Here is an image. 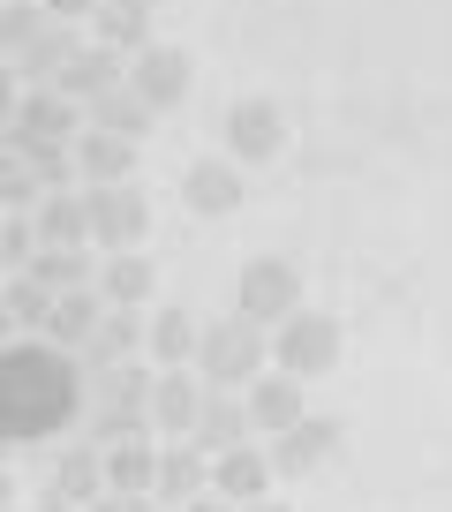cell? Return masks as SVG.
<instances>
[{
  "label": "cell",
  "mask_w": 452,
  "mask_h": 512,
  "mask_svg": "<svg viewBox=\"0 0 452 512\" xmlns=\"http://www.w3.org/2000/svg\"><path fill=\"white\" fill-rule=\"evenodd\" d=\"M38 196H46V181L31 174V159L0 144V211H38Z\"/></svg>",
  "instance_id": "1f68e13d"
},
{
  "label": "cell",
  "mask_w": 452,
  "mask_h": 512,
  "mask_svg": "<svg viewBox=\"0 0 452 512\" xmlns=\"http://www.w3.org/2000/svg\"><path fill=\"white\" fill-rule=\"evenodd\" d=\"M332 452H339V430H332L324 415H302L294 430L272 437V475H317Z\"/></svg>",
  "instance_id": "5bb4252c"
},
{
  "label": "cell",
  "mask_w": 452,
  "mask_h": 512,
  "mask_svg": "<svg viewBox=\"0 0 452 512\" xmlns=\"http://www.w3.org/2000/svg\"><path fill=\"white\" fill-rule=\"evenodd\" d=\"M8 505H16V482H8V467H0V512H8Z\"/></svg>",
  "instance_id": "60d3db41"
},
{
  "label": "cell",
  "mask_w": 452,
  "mask_h": 512,
  "mask_svg": "<svg viewBox=\"0 0 452 512\" xmlns=\"http://www.w3.org/2000/svg\"><path fill=\"white\" fill-rule=\"evenodd\" d=\"M83 113H91V128H113V136H136V144H144V128H151V106L129 91V83H113V91H106V98H91Z\"/></svg>",
  "instance_id": "f1b7e54d"
},
{
  "label": "cell",
  "mask_w": 452,
  "mask_h": 512,
  "mask_svg": "<svg viewBox=\"0 0 452 512\" xmlns=\"http://www.w3.org/2000/svg\"><path fill=\"white\" fill-rule=\"evenodd\" d=\"M272 362L279 369H294V377H324V369L339 362V324L324 317V309H294L287 324L272 332Z\"/></svg>",
  "instance_id": "5b68a950"
},
{
  "label": "cell",
  "mask_w": 452,
  "mask_h": 512,
  "mask_svg": "<svg viewBox=\"0 0 452 512\" xmlns=\"http://www.w3.org/2000/svg\"><path fill=\"white\" fill-rule=\"evenodd\" d=\"M106 324V294L98 287H68L61 302H53V324H46V339L53 347H83V339Z\"/></svg>",
  "instance_id": "d4e9b609"
},
{
  "label": "cell",
  "mask_w": 452,
  "mask_h": 512,
  "mask_svg": "<svg viewBox=\"0 0 452 512\" xmlns=\"http://www.w3.org/2000/svg\"><path fill=\"white\" fill-rule=\"evenodd\" d=\"M53 302H61V294H53L46 279H31V272H16V279H8V309H16V332H23V339H46Z\"/></svg>",
  "instance_id": "4dcf8cb0"
},
{
  "label": "cell",
  "mask_w": 452,
  "mask_h": 512,
  "mask_svg": "<svg viewBox=\"0 0 452 512\" xmlns=\"http://www.w3.org/2000/svg\"><path fill=\"white\" fill-rule=\"evenodd\" d=\"M46 16L53 23H83V16H98V0H46Z\"/></svg>",
  "instance_id": "e575fe53"
},
{
  "label": "cell",
  "mask_w": 452,
  "mask_h": 512,
  "mask_svg": "<svg viewBox=\"0 0 452 512\" xmlns=\"http://www.w3.org/2000/svg\"><path fill=\"white\" fill-rule=\"evenodd\" d=\"M242 512H294V505H279V497H272V490H264V497H249V505H242Z\"/></svg>",
  "instance_id": "ab89813d"
},
{
  "label": "cell",
  "mask_w": 452,
  "mask_h": 512,
  "mask_svg": "<svg viewBox=\"0 0 452 512\" xmlns=\"http://www.w3.org/2000/svg\"><path fill=\"white\" fill-rule=\"evenodd\" d=\"M196 490H211V452L196 445V437H166V445H159V482H151V497L181 512Z\"/></svg>",
  "instance_id": "30bf717a"
},
{
  "label": "cell",
  "mask_w": 452,
  "mask_h": 512,
  "mask_svg": "<svg viewBox=\"0 0 452 512\" xmlns=\"http://www.w3.org/2000/svg\"><path fill=\"white\" fill-rule=\"evenodd\" d=\"M279 144H287V121H279L272 98H242V106L226 113V159L242 166H272Z\"/></svg>",
  "instance_id": "52a82bcc"
},
{
  "label": "cell",
  "mask_w": 452,
  "mask_h": 512,
  "mask_svg": "<svg viewBox=\"0 0 452 512\" xmlns=\"http://www.w3.org/2000/svg\"><path fill=\"white\" fill-rule=\"evenodd\" d=\"M181 204L196 219H226V211H242V159H196L189 181H181Z\"/></svg>",
  "instance_id": "4fadbf2b"
},
{
  "label": "cell",
  "mask_w": 452,
  "mask_h": 512,
  "mask_svg": "<svg viewBox=\"0 0 452 512\" xmlns=\"http://www.w3.org/2000/svg\"><path fill=\"white\" fill-rule=\"evenodd\" d=\"M31 279H46L53 294H68V287H98L91 241H76V249H46V241H38V256H31Z\"/></svg>",
  "instance_id": "4316f807"
},
{
  "label": "cell",
  "mask_w": 452,
  "mask_h": 512,
  "mask_svg": "<svg viewBox=\"0 0 452 512\" xmlns=\"http://www.w3.org/2000/svg\"><path fill=\"white\" fill-rule=\"evenodd\" d=\"M46 490H61L68 505L106 497V452H98V445H68L61 460H53V482H46Z\"/></svg>",
  "instance_id": "cb8c5ba5"
},
{
  "label": "cell",
  "mask_w": 452,
  "mask_h": 512,
  "mask_svg": "<svg viewBox=\"0 0 452 512\" xmlns=\"http://www.w3.org/2000/svg\"><path fill=\"white\" fill-rule=\"evenodd\" d=\"M46 31H53L46 0H0V53H8V61H16V53H31Z\"/></svg>",
  "instance_id": "f546056e"
},
{
  "label": "cell",
  "mask_w": 452,
  "mask_h": 512,
  "mask_svg": "<svg viewBox=\"0 0 452 512\" xmlns=\"http://www.w3.org/2000/svg\"><path fill=\"white\" fill-rule=\"evenodd\" d=\"M264 362H272V332L249 324L242 309L219 317V324H204V339H196V377L226 384V392H249V384L264 377Z\"/></svg>",
  "instance_id": "3957f363"
},
{
  "label": "cell",
  "mask_w": 452,
  "mask_h": 512,
  "mask_svg": "<svg viewBox=\"0 0 452 512\" xmlns=\"http://www.w3.org/2000/svg\"><path fill=\"white\" fill-rule=\"evenodd\" d=\"M249 400L226 392V384H204V407H196V445L204 452H226V445H249Z\"/></svg>",
  "instance_id": "e0dca14e"
},
{
  "label": "cell",
  "mask_w": 452,
  "mask_h": 512,
  "mask_svg": "<svg viewBox=\"0 0 452 512\" xmlns=\"http://www.w3.org/2000/svg\"><path fill=\"white\" fill-rule=\"evenodd\" d=\"M181 512H242V505H234V497H219V490H196Z\"/></svg>",
  "instance_id": "d590c367"
},
{
  "label": "cell",
  "mask_w": 452,
  "mask_h": 512,
  "mask_svg": "<svg viewBox=\"0 0 452 512\" xmlns=\"http://www.w3.org/2000/svg\"><path fill=\"white\" fill-rule=\"evenodd\" d=\"M76 98L61 91V83H31V91L16 98V113H8V128H23V136H46V144H76Z\"/></svg>",
  "instance_id": "8fae6325"
},
{
  "label": "cell",
  "mask_w": 452,
  "mask_h": 512,
  "mask_svg": "<svg viewBox=\"0 0 452 512\" xmlns=\"http://www.w3.org/2000/svg\"><path fill=\"white\" fill-rule=\"evenodd\" d=\"M242 400H249V430H257V437H279V430H294V422L309 415V392H302L294 369H264Z\"/></svg>",
  "instance_id": "9c48e42d"
},
{
  "label": "cell",
  "mask_w": 452,
  "mask_h": 512,
  "mask_svg": "<svg viewBox=\"0 0 452 512\" xmlns=\"http://www.w3.org/2000/svg\"><path fill=\"white\" fill-rule=\"evenodd\" d=\"M8 113H16V98H8V53H0V128H8Z\"/></svg>",
  "instance_id": "74e56055"
},
{
  "label": "cell",
  "mask_w": 452,
  "mask_h": 512,
  "mask_svg": "<svg viewBox=\"0 0 452 512\" xmlns=\"http://www.w3.org/2000/svg\"><path fill=\"white\" fill-rule=\"evenodd\" d=\"M151 369L144 362H113L83 377V407H91V445H113V437L151 430Z\"/></svg>",
  "instance_id": "7a4b0ae2"
},
{
  "label": "cell",
  "mask_w": 452,
  "mask_h": 512,
  "mask_svg": "<svg viewBox=\"0 0 452 512\" xmlns=\"http://www.w3.org/2000/svg\"><path fill=\"white\" fill-rule=\"evenodd\" d=\"M106 452V490H129V497H151V482H159V445H151V430L136 437H113Z\"/></svg>",
  "instance_id": "ac0fdd59"
},
{
  "label": "cell",
  "mask_w": 452,
  "mask_h": 512,
  "mask_svg": "<svg viewBox=\"0 0 452 512\" xmlns=\"http://www.w3.org/2000/svg\"><path fill=\"white\" fill-rule=\"evenodd\" d=\"M83 512H159V497H129V490H106V497H91Z\"/></svg>",
  "instance_id": "836d02e7"
},
{
  "label": "cell",
  "mask_w": 452,
  "mask_h": 512,
  "mask_svg": "<svg viewBox=\"0 0 452 512\" xmlns=\"http://www.w3.org/2000/svg\"><path fill=\"white\" fill-rule=\"evenodd\" d=\"M129 91L144 98L151 113L181 106V98H189V53H181V46H144V53H129Z\"/></svg>",
  "instance_id": "ba28073f"
},
{
  "label": "cell",
  "mask_w": 452,
  "mask_h": 512,
  "mask_svg": "<svg viewBox=\"0 0 452 512\" xmlns=\"http://www.w3.org/2000/svg\"><path fill=\"white\" fill-rule=\"evenodd\" d=\"M113 83H129V53H113V46H76V61L61 68V91L76 98V106L106 98Z\"/></svg>",
  "instance_id": "d6986e66"
},
{
  "label": "cell",
  "mask_w": 452,
  "mask_h": 512,
  "mask_svg": "<svg viewBox=\"0 0 452 512\" xmlns=\"http://www.w3.org/2000/svg\"><path fill=\"white\" fill-rule=\"evenodd\" d=\"M38 512H83V505H68L61 490H46V497H38Z\"/></svg>",
  "instance_id": "f35d334b"
},
{
  "label": "cell",
  "mask_w": 452,
  "mask_h": 512,
  "mask_svg": "<svg viewBox=\"0 0 452 512\" xmlns=\"http://www.w3.org/2000/svg\"><path fill=\"white\" fill-rule=\"evenodd\" d=\"M8 339H23V332H16V309H8V287H0V347Z\"/></svg>",
  "instance_id": "8d00e7d4"
},
{
  "label": "cell",
  "mask_w": 452,
  "mask_h": 512,
  "mask_svg": "<svg viewBox=\"0 0 452 512\" xmlns=\"http://www.w3.org/2000/svg\"><path fill=\"white\" fill-rule=\"evenodd\" d=\"M31 226H38L46 249H76V241H91V204H83L76 189H46L38 211H31Z\"/></svg>",
  "instance_id": "44dd1931"
},
{
  "label": "cell",
  "mask_w": 452,
  "mask_h": 512,
  "mask_svg": "<svg viewBox=\"0 0 452 512\" xmlns=\"http://www.w3.org/2000/svg\"><path fill=\"white\" fill-rule=\"evenodd\" d=\"M151 287H159V272H151L144 249H113L106 264H98V294H106V309H136Z\"/></svg>",
  "instance_id": "603a6c76"
},
{
  "label": "cell",
  "mask_w": 452,
  "mask_h": 512,
  "mask_svg": "<svg viewBox=\"0 0 452 512\" xmlns=\"http://www.w3.org/2000/svg\"><path fill=\"white\" fill-rule=\"evenodd\" d=\"M31 256H38V226H31V211H0V272H8V279L31 272Z\"/></svg>",
  "instance_id": "d6a6232c"
},
{
  "label": "cell",
  "mask_w": 452,
  "mask_h": 512,
  "mask_svg": "<svg viewBox=\"0 0 452 512\" xmlns=\"http://www.w3.org/2000/svg\"><path fill=\"white\" fill-rule=\"evenodd\" d=\"M196 407H204V384H196V369H159V384H151V430L196 437Z\"/></svg>",
  "instance_id": "2e32d148"
},
{
  "label": "cell",
  "mask_w": 452,
  "mask_h": 512,
  "mask_svg": "<svg viewBox=\"0 0 452 512\" xmlns=\"http://www.w3.org/2000/svg\"><path fill=\"white\" fill-rule=\"evenodd\" d=\"M211 490L219 497H234V505H249V497H264L272 490V445H226V452H211Z\"/></svg>",
  "instance_id": "7c38bea8"
},
{
  "label": "cell",
  "mask_w": 452,
  "mask_h": 512,
  "mask_svg": "<svg viewBox=\"0 0 452 512\" xmlns=\"http://www.w3.org/2000/svg\"><path fill=\"white\" fill-rule=\"evenodd\" d=\"M68 61H76V23H53L31 53H16V76H23V83H61Z\"/></svg>",
  "instance_id": "83f0119b"
},
{
  "label": "cell",
  "mask_w": 452,
  "mask_h": 512,
  "mask_svg": "<svg viewBox=\"0 0 452 512\" xmlns=\"http://www.w3.org/2000/svg\"><path fill=\"white\" fill-rule=\"evenodd\" d=\"M8 512H16V505H8Z\"/></svg>",
  "instance_id": "b9f144b4"
},
{
  "label": "cell",
  "mask_w": 452,
  "mask_h": 512,
  "mask_svg": "<svg viewBox=\"0 0 452 512\" xmlns=\"http://www.w3.org/2000/svg\"><path fill=\"white\" fill-rule=\"evenodd\" d=\"M83 369L53 339H8L0 347V445H46L76 422Z\"/></svg>",
  "instance_id": "6da1fadb"
},
{
  "label": "cell",
  "mask_w": 452,
  "mask_h": 512,
  "mask_svg": "<svg viewBox=\"0 0 452 512\" xmlns=\"http://www.w3.org/2000/svg\"><path fill=\"white\" fill-rule=\"evenodd\" d=\"M76 174H83V189H106V181H136V136H113V128H83V136H76Z\"/></svg>",
  "instance_id": "9a60e30c"
},
{
  "label": "cell",
  "mask_w": 452,
  "mask_h": 512,
  "mask_svg": "<svg viewBox=\"0 0 452 512\" xmlns=\"http://www.w3.org/2000/svg\"><path fill=\"white\" fill-rule=\"evenodd\" d=\"M196 339H204V324H196L189 309H159V317L144 324V354L159 369H196Z\"/></svg>",
  "instance_id": "7402d4cb"
},
{
  "label": "cell",
  "mask_w": 452,
  "mask_h": 512,
  "mask_svg": "<svg viewBox=\"0 0 452 512\" xmlns=\"http://www.w3.org/2000/svg\"><path fill=\"white\" fill-rule=\"evenodd\" d=\"M234 309H242L249 324H264V332H279V324L302 309V272H294L287 256H249L242 279H234Z\"/></svg>",
  "instance_id": "277c9868"
},
{
  "label": "cell",
  "mask_w": 452,
  "mask_h": 512,
  "mask_svg": "<svg viewBox=\"0 0 452 512\" xmlns=\"http://www.w3.org/2000/svg\"><path fill=\"white\" fill-rule=\"evenodd\" d=\"M136 347H144V324H136V309H106V324H98V332H91V339L76 347V369L91 377V369L136 362Z\"/></svg>",
  "instance_id": "ffe728a7"
},
{
  "label": "cell",
  "mask_w": 452,
  "mask_h": 512,
  "mask_svg": "<svg viewBox=\"0 0 452 512\" xmlns=\"http://www.w3.org/2000/svg\"><path fill=\"white\" fill-rule=\"evenodd\" d=\"M83 204H91V241L98 249H136L151 226V204L136 181H106V189H83Z\"/></svg>",
  "instance_id": "8992f818"
},
{
  "label": "cell",
  "mask_w": 452,
  "mask_h": 512,
  "mask_svg": "<svg viewBox=\"0 0 452 512\" xmlns=\"http://www.w3.org/2000/svg\"><path fill=\"white\" fill-rule=\"evenodd\" d=\"M98 46L113 53H144L151 46V0H98Z\"/></svg>",
  "instance_id": "484cf974"
}]
</instances>
